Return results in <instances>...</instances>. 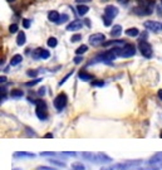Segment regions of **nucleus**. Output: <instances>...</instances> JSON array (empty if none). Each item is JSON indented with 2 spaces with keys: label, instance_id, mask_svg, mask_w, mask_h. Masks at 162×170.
<instances>
[{
  "label": "nucleus",
  "instance_id": "22",
  "mask_svg": "<svg viewBox=\"0 0 162 170\" xmlns=\"http://www.w3.org/2000/svg\"><path fill=\"white\" fill-rule=\"evenodd\" d=\"M87 50H88V47H87L86 44H83V46H80V47H78V48L76 49V54H77V56H82V54H84Z\"/></svg>",
  "mask_w": 162,
  "mask_h": 170
},
{
  "label": "nucleus",
  "instance_id": "33",
  "mask_svg": "<svg viewBox=\"0 0 162 170\" xmlns=\"http://www.w3.org/2000/svg\"><path fill=\"white\" fill-rule=\"evenodd\" d=\"M72 74H73V71H72V72H69V73L67 74V76H65V77H64V78H63L62 81H60V82H59V86H62V84H63V83H65V81H67V79H68V78H69L70 76H72Z\"/></svg>",
  "mask_w": 162,
  "mask_h": 170
},
{
  "label": "nucleus",
  "instance_id": "7",
  "mask_svg": "<svg viewBox=\"0 0 162 170\" xmlns=\"http://www.w3.org/2000/svg\"><path fill=\"white\" fill-rule=\"evenodd\" d=\"M145 28L153 31V33H158L162 29V24L160 22H155V20H147V22H145Z\"/></svg>",
  "mask_w": 162,
  "mask_h": 170
},
{
  "label": "nucleus",
  "instance_id": "36",
  "mask_svg": "<svg viewBox=\"0 0 162 170\" xmlns=\"http://www.w3.org/2000/svg\"><path fill=\"white\" fill-rule=\"evenodd\" d=\"M42 156H54L55 153H50V151H44V153H40Z\"/></svg>",
  "mask_w": 162,
  "mask_h": 170
},
{
  "label": "nucleus",
  "instance_id": "12",
  "mask_svg": "<svg viewBox=\"0 0 162 170\" xmlns=\"http://www.w3.org/2000/svg\"><path fill=\"white\" fill-rule=\"evenodd\" d=\"M48 19H49V22L58 24L59 23V19H60V14L57 12V10H52V12L48 13Z\"/></svg>",
  "mask_w": 162,
  "mask_h": 170
},
{
  "label": "nucleus",
  "instance_id": "25",
  "mask_svg": "<svg viewBox=\"0 0 162 170\" xmlns=\"http://www.w3.org/2000/svg\"><path fill=\"white\" fill-rule=\"evenodd\" d=\"M49 163L53 164V165H57V166H60V168H64V166H65V163L59 161V160H55V159H49Z\"/></svg>",
  "mask_w": 162,
  "mask_h": 170
},
{
  "label": "nucleus",
  "instance_id": "44",
  "mask_svg": "<svg viewBox=\"0 0 162 170\" xmlns=\"http://www.w3.org/2000/svg\"><path fill=\"white\" fill-rule=\"evenodd\" d=\"M157 94H158V98L162 101V90H160V91L157 92Z\"/></svg>",
  "mask_w": 162,
  "mask_h": 170
},
{
  "label": "nucleus",
  "instance_id": "1",
  "mask_svg": "<svg viewBox=\"0 0 162 170\" xmlns=\"http://www.w3.org/2000/svg\"><path fill=\"white\" fill-rule=\"evenodd\" d=\"M153 8H155V0H145L143 3H141V5L136 6L132 12L138 15H150L152 14Z\"/></svg>",
  "mask_w": 162,
  "mask_h": 170
},
{
  "label": "nucleus",
  "instance_id": "11",
  "mask_svg": "<svg viewBox=\"0 0 162 170\" xmlns=\"http://www.w3.org/2000/svg\"><path fill=\"white\" fill-rule=\"evenodd\" d=\"M82 27H83V23L82 22H79V20H73V22H70L67 25V30L68 31H77V30H79Z\"/></svg>",
  "mask_w": 162,
  "mask_h": 170
},
{
  "label": "nucleus",
  "instance_id": "45",
  "mask_svg": "<svg viewBox=\"0 0 162 170\" xmlns=\"http://www.w3.org/2000/svg\"><path fill=\"white\" fill-rule=\"evenodd\" d=\"M44 137H45V139H50V137H53V134H47Z\"/></svg>",
  "mask_w": 162,
  "mask_h": 170
},
{
  "label": "nucleus",
  "instance_id": "19",
  "mask_svg": "<svg viewBox=\"0 0 162 170\" xmlns=\"http://www.w3.org/2000/svg\"><path fill=\"white\" fill-rule=\"evenodd\" d=\"M125 34L127 37H137L139 34V30L137 28H128L126 31H125Z\"/></svg>",
  "mask_w": 162,
  "mask_h": 170
},
{
  "label": "nucleus",
  "instance_id": "32",
  "mask_svg": "<svg viewBox=\"0 0 162 170\" xmlns=\"http://www.w3.org/2000/svg\"><path fill=\"white\" fill-rule=\"evenodd\" d=\"M92 84H93V86H97V87H103L104 86V82L103 81H93Z\"/></svg>",
  "mask_w": 162,
  "mask_h": 170
},
{
  "label": "nucleus",
  "instance_id": "24",
  "mask_svg": "<svg viewBox=\"0 0 162 170\" xmlns=\"http://www.w3.org/2000/svg\"><path fill=\"white\" fill-rule=\"evenodd\" d=\"M40 81H42V78H34V79H32V81L26 82L25 86H26V87H33V86H35V84H38Z\"/></svg>",
  "mask_w": 162,
  "mask_h": 170
},
{
  "label": "nucleus",
  "instance_id": "16",
  "mask_svg": "<svg viewBox=\"0 0 162 170\" xmlns=\"http://www.w3.org/2000/svg\"><path fill=\"white\" fill-rule=\"evenodd\" d=\"M25 42H26V35H25V33H24V31H19V33H18V37H16V44L22 47V46L25 44Z\"/></svg>",
  "mask_w": 162,
  "mask_h": 170
},
{
  "label": "nucleus",
  "instance_id": "18",
  "mask_svg": "<svg viewBox=\"0 0 162 170\" xmlns=\"http://www.w3.org/2000/svg\"><path fill=\"white\" fill-rule=\"evenodd\" d=\"M10 96H12L13 98H20V97L24 96V92L22 90H19V88H14V90H12V92H10Z\"/></svg>",
  "mask_w": 162,
  "mask_h": 170
},
{
  "label": "nucleus",
  "instance_id": "37",
  "mask_svg": "<svg viewBox=\"0 0 162 170\" xmlns=\"http://www.w3.org/2000/svg\"><path fill=\"white\" fill-rule=\"evenodd\" d=\"M38 94L39 96H44L45 94V87H40L39 91H38Z\"/></svg>",
  "mask_w": 162,
  "mask_h": 170
},
{
  "label": "nucleus",
  "instance_id": "29",
  "mask_svg": "<svg viewBox=\"0 0 162 170\" xmlns=\"http://www.w3.org/2000/svg\"><path fill=\"white\" fill-rule=\"evenodd\" d=\"M102 20H103V23H104V25H106V27H109L111 24H112V19H109V18H108V17H106V15H103Z\"/></svg>",
  "mask_w": 162,
  "mask_h": 170
},
{
  "label": "nucleus",
  "instance_id": "21",
  "mask_svg": "<svg viewBox=\"0 0 162 170\" xmlns=\"http://www.w3.org/2000/svg\"><path fill=\"white\" fill-rule=\"evenodd\" d=\"M22 61H23L22 56H20V54H15V56H13L12 59H10V65H12V66H18Z\"/></svg>",
  "mask_w": 162,
  "mask_h": 170
},
{
  "label": "nucleus",
  "instance_id": "48",
  "mask_svg": "<svg viewBox=\"0 0 162 170\" xmlns=\"http://www.w3.org/2000/svg\"><path fill=\"white\" fill-rule=\"evenodd\" d=\"M157 155H158V156H162V153H158Z\"/></svg>",
  "mask_w": 162,
  "mask_h": 170
},
{
  "label": "nucleus",
  "instance_id": "5",
  "mask_svg": "<svg viewBox=\"0 0 162 170\" xmlns=\"http://www.w3.org/2000/svg\"><path fill=\"white\" fill-rule=\"evenodd\" d=\"M88 40H89V44H92V46L97 47V46H100V44L104 43L106 37H104V34H102V33H94V34H92V35H89Z\"/></svg>",
  "mask_w": 162,
  "mask_h": 170
},
{
  "label": "nucleus",
  "instance_id": "28",
  "mask_svg": "<svg viewBox=\"0 0 162 170\" xmlns=\"http://www.w3.org/2000/svg\"><path fill=\"white\" fill-rule=\"evenodd\" d=\"M80 39H82V35L80 34H73L72 38H70V42H72V43H76V42H79Z\"/></svg>",
  "mask_w": 162,
  "mask_h": 170
},
{
  "label": "nucleus",
  "instance_id": "14",
  "mask_svg": "<svg viewBox=\"0 0 162 170\" xmlns=\"http://www.w3.org/2000/svg\"><path fill=\"white\" fill-rule=\"evenodd\" d=\"M121 34H122V27L121 25H113V28L111 29V35H112L113 38H118Z\"/></svg>",
  "mask_w": 162,
  "mask_h": 170
},
{
  "label": "nucleus",
  "instance_id": "23",
  "mask_svg": "<svg viewBox=\"0 0 162 170\" xmlns=\"http://www.w3.org/2000/svg\"><path fill=\"white\" fill-rule=\"evenodd\" d=\"M47 44H48V47H50V48H55L57 44H58V40H57L55 37H50V38L48 39V42H47Z\"/></svg>",
  "mask_w": 162,
  "mask_h": 170
},
{
  "label": "nucleus",
  "instance_id": "41",
  "mask_svg": "<svg viewBox=\"0 0 162 170\" xmlns=\"http://www.w3.org/2000/svg\"><path fill=\"white\" fill-rule=\"evenodd\" d=\"M138 170H158V168H145V169H138Z\"/></svg>",
  "mask_w": 162,
  "mask_h": 170
},
{
  "label": "nucleus",
  "instance_id": "15",
  "mask_svg": "<svg viewBox=\"0 0 162 170\" xmlns=\"http://www.w3.org/2000/svg\"><path fill=\"white\" fill-rule=\"evenodd\" d=\"M88 12H89V8H88L86 4H78V6H77V13H78V15L83 17V15H86Z\"/></svg>",
  "mask_w": 162,
  "mask_h": 170
},
{
  "label": "nucleus",
  "instance_id": "2",
  "mask_svg": "<svg viewBox=\"0 0 162 170\" xmlns=\"http://www.w3.org/2000/svg\"><path fill=\"white\" fill-rule=\"evenodd\" d=\"M35 103V115L38 116L39 120H47L48 119V107H47V103L43 100H37L34 101Z\"/></svg>",
  "mask_w": 162,
  "mask_h": 170
},
{
  "label": "nucleus",
  "instance_id": "34",
  "mask_svg": "<svg viewBox=\"0 0 162 170\" xmlns=\"http://www.w3.org/2000/svg\"><path fill=\"white\" fill-rule=\"evenodd\" d=\"M26 74H28V76L29 77H37V74H38V71H33V69H30V71H28L26 72Z\"/></svg>",
  "mask_w": 162,
  "mask_h": 170
},
{
  "label": "nucleus",
  "instance_id": "43",
  "mask_svg": "<svg viewBox=\"0 0 162 170\" xmlns=\"http://www.w3.org/2000/svg\"><path fill=\"white\" fill-rule=\"evenodd\" d=\"M62 154H64V155H69V156H76V155H77L76 153H62Z\"/></svg>",
  "mask_w": 162,
  "mask_h": 170
},
{
  "label": "nucleus",
  "instance_id": "10",
  "mask_svg": "<svg viewBox=\"0 0 162 170\" xmlns=\"http://www.w3.org/2000/svg\"><path fill=\"white\" fill-rule=\"evenodd\" d=\"M97 163H103V164H108V163H112L113 159L108 156L106 153H97Z\"/></svg>",
  "mask_w": 162,
  "mask_h": 170
},
{
  "label": "nucleus",
  "instance_id": "20",
  "mask_svg": "<svg viewBox=\"0 0 162 170\" xmlns=\"http://www.w3.org/2000/svg\"><path fill=\"white\" fill-rule=\"evenodd\" d=\"M82 156H83L84 159H87L88 161L97 163V155H96V154H92V153H82Z\"/></svg>",
  "mask_w": 162,
  "mask_h": 170
},
{
  "label": "nucleus",
  "instance_id": "8",
  "mask_svg": "<svg viewBox=\"0 0 162 170\" xmlns=\"http://www.w3.org/2000/svg\"><path fill=\"white\" fill-rule=\"evenodd\" d=\"M49 57H50L49 50L43 49V48H37L33 52V58L34 59H48Z\"/></svg>",
  "mask_w": 162,
  "mask_h": 170
},
{
  "label": "nucleus",
  "instance_id": "3",
  "mask_svg": "<svg viewBox=\"0 0 162 170\" xmlns=\"http://www.w3.org/2000/svg\"><path fill=\"white\" fill-rule=\"evenodd\" d=\"M138 48H139V52L142 53V56L145 58H151V57H152L153 50H152V47H151V44L148 43V42H146V40H139Z\"/></svg>",
  "mask_w": 162,
  "mask_h": 170
},
{
  "label": "nucleus",
  "instance_id": "47",
  "mask_svg": "<svg viewBox=\"0 0 162 170\" xmlns=\"http://www.w3.org/2000/svg\"><path fill=\"white\" fill-rule=\"evenodd\" d=\"M8 3H14V2H16V0H6Z\"/></svg>",
  "mask_w": 162,
  "mask_h": 170
},
{
  "label": "nucleus",
  "instance_id": "46",
  "mask_svg": "<svg viewBox=\"0 0 162 170\" xmlns=\"http://www.w3.org/2000/svg\"><path fill=\"white\" fill-rule=\"evenodd\" d=\"M118 2H119L121 4H126V3L128 2V0H118Z\"/></svg>",
  "mask_w": 162,
  "mask_h": 170
},
{
  "label": "nucleus",
  "instance_id": "9",
  "mask_svg": "<svg viewBox=\"0 0 162 170\" xmlns=\"http://www.w3.org/2000/svg\"><path fill=\"white\" fill-rule=\"evenodd\" d=\"M104 15L108 17L109 19H114L117 15H118V8L114 6V5H107L104 8Z\"/></svg>",
  "mask_w": 162,
  "mask_h": 170
},
{
  "label": "nucleus",
  "instance_id": "38",
  "mask_svg": "<svg viewBox=\"0 0 162 170\" xmlns=\"http://www.w3.org/2000/svg\"><path fill=\"white\" fill-rule=\"evenodd\" d=\"M89 2H92V0H76V3H78V4H84V3H89Z\"/></svg>",
  "mask_w": 162,
  "mask_h": 170
},
{
  "label": "nucleus",
  "instance_id": "35",
  "mask_svg": "<svg viewBox=\"0 0 162 170\" xmlns=\"http://www.w3.org/2000/svg\"><path fill=\"white\" fill-rule=\"evenodd\" d=\"M73 62L76 63V65H79V63L83 62V57H82V56H77V57L73 59Z\"/></svg>",
  "mask_w": 162,
  "mask_h": 170
},
{
  "label": "nucleus",
  "instance_id": "42",
  "mask_svg": "<svg viewBox=\"0 0 162 170\" xmlns=\"http://www.w3.org/2000/svg\"><path fill=\"white\" fill-rule=\"evenodd\" d=\"M84 24H86L87 27H90V20H89V19H84Z\"/></svg>",
  "mask_w": 162,
  "mask_h": 170
},
{
  "label": "nucleus",
  "instance_id": "49",
  "mask_svg": "<svg viewBox=\"0 0 162 170\" xmlns=\"http://www.w3.org/2000/svg\"><path fill=\"white\" fill-rule=\"evenodd\" d=\"M160 166H161V168H162V163H160Z\"/></svg>",
  "mask_w": 162,
  "mask_h": 170
},
{
  "label": "nucleus",
  "instance_id": "50",
  "mask_svg": "<svg viewBox=\"0 0 162 170\" xmlns=\"http://www.w3.org/2000/svg\"><path fill=\"white\" fill-rule=\"evenodd\" d=\"M161 5H162V0H161Z\"/></svg>",
  "mask_w": 162,
  "mask_h": 170
},
{
  "label": "nucleus",
  "instance_id": "39",
  "mask_svg": "<svg viewBox=\"0 0 162 170\" xmlns=\"http://www.w3.org/2000/svg\"><path fill=\"white\" fill-rule=\"evenodd\" d=\"M38 170H55V169H52V168H48V166H39Z\"/></svg>",
  "mask_w": 162,
  "mask_h": 170
},
{
  "label": "nucleus",
  "instance_id": "27",
  "mask_svg": "<svg viewBox=\"0 0 162 170\" xmlns=\"http://www.w3.org/2000/svg\"><path fill=\"white\" fill-rule=\"evenodd\" d=\"M18 30H19V27H18V24H15V23L9 27V31H10L12 34H13V33H16Z\"/></svg>",
  "mask_w": 162,
  "mask_h": 170
},
{
  "label": "nucleus",
  "instance_id": "30",
  "mask_svg": "<svg viewBox=\"0 0 162 170\" xmlns=\"http://www.w3.org/2000/svg\"><path fill=\"white\" fill-rule=\"evenodd\" d=\"M68 19H69L68 14H62V15H60V19H59V23H58V24H62V23H65V22H67Z\"/></svg>",
  "mask_w": 162,
  "mask_h": 170
},
{
  "label": "nucleus",
  "instance_id": "4",
  "mask_svg": "<svg viewBox=\"0 0 162 170\" xmlns=\"http://www.w3.org/2000/svg\"><path fill=\"white\" fill-rule=\"evenodd\" d=\"M67 102H68V97H67V94L65 93H59L58 96L54 98L53 103H54V107L58 110V111H62L65 106H67Z\"/></svg>",
  "mask_w": 162,
  "mask_h": 170
},
{
  "label": "nucleus",
  "instance_id": "6",
  "mask_svg": "<svg viewBox=\"0 0 162 170\" xmlns=\"http://www.w3.org/2000/svg\"><path fill=\"white\" fill-rule=\"evenodd\" d=\"M136 54V47L133 44H125L122 47V52H121V57L123 58H129V57H133Z\"/></svg>",
  "mask_w": 162,
  "mask_h": 170
},
{
  "label": "nucleus",
  "instance_id": "13",
  "mask_svg": "<svg viewBox=\"0 0 162 170\" xmlns=\"http://www.w3.org/2000/svg\"><path fill=\"white\" fill-rule=\"evenodd\" d=\"M78 77H79V79H82V81H84V82H88V81H92V79H93V76H92V74L88 73V72H86V71H80L79 74H78Z\"/></svg>",
  "mask_w": 162,
  "mask_h": 170
},
{
  "label": "nucleus",
  "instance_id": "17",
  "mask_svg": "<svg viewBox=\"0 0 162 170\" xmlns=\"http://www.w3.org/2000/svg\"><path fill=\"white\" fill-rule=\"evenodd\" d=\"M35 154L33 153H26V151H16L14 153V157H34Z\"/></svg>",
  "mask_w": 162,
  "mask_h": 170
},
{
  "label": "nucleus",
  "instance_id": "26",
  "mask_svg": "<svg viewBox=\"0 0 162 170\" xmlns=\"http://www.w3.org/2000/svg\"><path fill=\"white\" fill-rule=\"evenodd\" d=\"M72 169H73V170H84L86 166H84L82 163H73V164H72Z\"/></svg>",
  "mask_w": 162,
  "mask_h": 170
},
{
  "label": "nucleus",
  "instance_id": "40",
  "mask_svg": "<svg viewBox=\"0 0 162 170\" xmlns=\"http://www.w3.org/2000/svg\"><path fill=\"white\" fill-rule=\"evenodd\" d=\"M0 82H2V84L5 83V82H6V77H5V76H2V77H0Z\"/></svg>",
  "mask_w": 162,
  "mask_h": 170
},
{
  "label": "nucleus",
  "instance_id": "31",
  "mask_svg": "<svg viewBox=\"0 0 162 170\" xmlns=\"http://www.w3.org/2000/svg\"><path fill=\"white\" fill-rule=\"evenodd\" d=\"M30 24H32V20H30V19H23V27L25 29L30 28Z\"/></svg>",
  "mask_w": 162,
  "mask_h": 170
}]
</instances>
